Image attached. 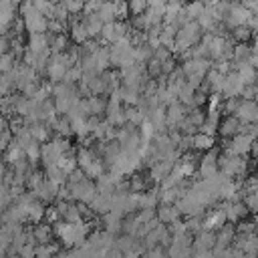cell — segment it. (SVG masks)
I'll use <instances>...</instances> for the list:
<instances>
[{
	"instance_id": "obj_1",
	"label": "cell",
	"mask_w": 258,
	"mask_h": 258,
	"mask_svg": "<svg viewBox=\"0 0 258 258\" xmlns=\"http://www.w3.org/2000/svg\"><path fill=\"white\" fill-rule=\"evenodd\" d=\"M22 20H24V30L30 34H44L48 30V20L38 12H32V14L24 16Z\"/></svg>"
},
{
	"instance_id": "obj_2",
	"label": "cell",
	"mask_w": 258,
	"mask_h": 258,
	"mask_svg": "<svg viewBox=\"0 0 258 258\" xmlns=\"http://www.w3.org/2000/svg\"><path fill=\"white\" fill-rule=\"evenodd\" d=\"M83 24H85V28H87V34H89V38H95V40H97V36H101V30H103V22H101V18L97 16V12H95V14H89V16H85V18H83Z\"/></svg>"
},
{
	"instance_id": "obj_3",
	"label": "cell",
	"mask_w": 258,
	"mask_h": 258,
	"mask_svg": "<svg viewBox=\"0 0 258 258\" xmlns=\"http://www.w3.org/2000/svg\"><path fill=\"white\" fill-rule=\"evenodd\" d=\"M218 129H220V133H222L224 137H232V135H236L238 131H242V123H240L238 117L228 115V117L218 125Z\"/></svg>"
},
{
	"instance_id": "obj_4",
	"label": "cell",
	"mask_w": 258,
	"mask_h": 258,
	"mask_svg": "<svg viewBox=\"0 0 258 258\" xmlns=\"http://www.w3.org/2000/svg\"><path fill=\"white\" fill-rule=\"evenodd\" d=\"M48 44H50V36L46 32L44 34H30L26 48H30L34 52H44V50H48Z\"/></svg>"
},
{
	"instance_id": "obj_5",
	"label": "cell",
	"mask_w": 258,
	"mask_h": 258,
	"mask_svg": "<svg viewBox=\"0 0 258 258\" xmlns=\"http://www.w3.org/2000/svg\"><path fill=\"white\" fill-rule=\"evenodd\" d=\"M204 10H206V2H204V0H191V2H187V4L183 6V12H185V16H187L189 22H191V20H198Z\"/></svg>"
},
{
	"instance_id": "obj_6",
	"label": "cell",
	"mask_w": 258,
	"mask_h": 258,
	"mask_svg": "<svg viewBox=\"0 0 258 258\" xmlns=\"http://www.w3.org/2000/svg\"><path fill=\"white\" fill-rule=\"evenodd\" d=\"M71 38H73V42H77V44H83V42H87L89 40V34H87V28H85V24H83V20H73V26H71Z\"/></svg>"
},
{
	"instance_id": "obj_7",
	"label": "cell",
	"mask_w": 258,
	"mask_h": 258,
	"mask_svg": "<svg viewBox=\"0 0 258 258\" xmlns=\"http://www.w3.org/2000/svg\"><path fill=\"white\" fill-rule=\"evenodd\" d=\"M191 145H194V149H198V151H206V149H212L214 147V137L212 135H206V133H196V135H191Z\"/></svg>"
},
{
	"instance_id": "obj_8",
	"label": "cell",
	"mask_w": 258,
	"mask_h": 258,
	"mask_svg": "<svg viewBox=\"0 0 258 258\" xmlns=\"http://www.w3.org/2000/svg\"><path fill=\"white\" fill-rule=\"evenodd\" d=\"M46 177H48L50 183H54L56 187H60L64 183V179H67V173L56 163H52V165H46Z\"/></svg>"
},
{
	"instance_id": "obj_9",
	"label": "cell",
	"mask_w": 258,
	"mask_h": 258,
	"mask_svg": "<svg viewBox=\"0 0 258 258\" xmlns=\"http://www.w3.org/2000/svg\"><path fill=\"white\" fill-rule=\"evenodd\" d=\"M97 16L101 18V22L103 24H109V22H115V6H113V2H101V6H99V10H97Z\"/></svg>"
},
{
	"instance_id": "obj_10",
	"label": "cell",
	"mask_w": 258,
	"mask_h": 258,
	"mask_svg": "<svg viewBox=\"0 0 258 258\" xmlns=\"http://www.w3.org/2000/svg\"><path fill=\"white\" fill-rule=\"evenodd\" d=\"M177 216H179V210H177V208H173L171 204L161 206V208H159V212H157V218H159L163 224H173V222L177 220Z\"/></svg>"
},
{
	"instance_id": "obj_11",
	"label": "cell",
	"mask_w": 258,
	"mask_h": 258,
	"mask_svg": "<svg viewBox=\"0 0 258 258\" xmlns=\"http://www.w3.org/2000/svg\"><path fill=\"white\" fill-rule=\"evenodd\" d=\"M16 69V56H14V52H4L2 56H0V75H4V73H10V71H14Z\"/></svg>"
},
{
	"instance_id": "obj_12",
	"label": "cell",
	"mask_w": 258,
	"mask_h": 258,
	"mask_svg": "<svg viewBox=\"0 0 258 258\" xmlns=\"http://www.w3.org/2000/svg\"><path fill=\"white\" fill-rule=\"evenodd\" d=\"M48 238H50V228H48V226L38 224V226L32 230V240H36V242H40V244H46Z\"/></svg>"
},
{
	"instance_id": "obj_13",
	"label": "cell",
	"mask_w": 258,
	"mask_h": 258,
	"mask_svg": "<svg viewBox=\"0 0 258 258\" xmlns=\"http://www.w3.org/2000/svg\"><path fill=\"white\" fill-rule=\"evenodd\" d=\"M113 6H115V18L127 20V16H129V4H127V0H113Z\"/></svg>"
},
{
	"instance_id": "obj_14",
	"label": "cell",
	"mask_w": 258,
	"mask_h": 258,
	"mask_svg": "<svg viewBox=\"0 0 258 258\" xmlns=\"http://www.w3.org/2000/svg\"><path fill=\"white\" fill-rule=\"evenodd\" d=\"M250 54H252V52H250V48H248V46H246L244 42L232 48V56H234L236 60H242V62H244L246 58H250Z\"/></svg>"
},
{
	"instance_id": "obj_15",
	"label": "cell",
	"mask_w": 258,
	"mask_h": 258,
	"mask_svg": "<svg viewBox=\"0 0 258 258\" xmlns=\"http://www.w3.org/2000/svg\"><path fill=\"white\" fill-rule=\"evenodd\" d=\"M64 6H67V10H69V14L77 16V14H83L85 0H69V2H64Z\"/></svg>"
},
{
	"instance_id": "obj_16",
	"label": "cell",
	"mask_w": 258,
	"mask_h": 258,
	"mask_svg": "<svg viewBox=\"0 0 258 258\" xmlns=\"http://www.w3.org/2000/svg\"><path fill=\"white\" fill-rule=\"evenodd\" d=\"M147 77H161V62L153 56L147 60Z\"/></svg>"
},
{
	"instance_id": "obj_17",
	"label": "cell",
	"mask_w": 258,
	"mask_h": 258,
	"mask_svg": "<svg viewBox=\"0 0 258 258\" xmlns=\"http://www.w3.org/2000/svg\"><path fill=\"white\" fill-rule=\"evenodd\" d=\"M24 155H26L28 161H36V159L40 157V147L36 145V141H32L30 145L24 147Z\"/></svg>"
},
{
	"instance_id": "obj_18",
	"label": "cell",
	"mask_w": 258,
	"mask_h": 258,
	"mask_svg": "<svg viewBox=\"0 0 258 258\" xmlns=\"http://www.w3.org/2000/svg\"><path fill=\"white\" fill-rule=\"evenodd\" d=\"M250 34H252V30H250L248 26H236V28H234V38H236V40L246 42V40L250 38Z\"/></svg>"
},
{
	"instance_id": "obj_19",
	"label": "cell",
	"mask_w": 258,
	"mask_h": 258,
	"mask_svg": "<svg viewBox=\"0 0 258 258\" xmlns=\"http://www.w3.org/2000/svg\"><path fill=\"white\" fill-rule=\"evenodd\" d=\"M4 131H8V119H6V117L0 113V135H2Z\"/></svg>"
},
{
	"instance_id": "obj_20",
	"label": "cell",
	"mask_w": 258,
	"mask_h": 258,
	"mask_svg": "<svg viewBox=\"0 0 258 258\" xmlns=\"http://www.w3.org/2000/svg\"><path fill=\"white\" fill-rule=\"evenodd\" d=\"M254 52H258V36H256V40H254Z\"/></svg>"
},
{
	"instance_id": "obj_21",
	"label": "cell",
	"mask_w": 258,
	"mask_h": 258,
	"mask_svg": "<svg viewBox=\"0 0 258 258\" xmlns=\"http://www.w3.org/2000/svg\"><path fill=\"white\" fill-rule=\"evenodd\" d=\"M58 2H62V4H64V2H69V0H58Z\"/></svg>"
}]
</instances>
